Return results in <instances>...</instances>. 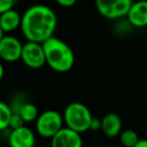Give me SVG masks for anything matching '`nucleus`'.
Masks as SVG:
<instances>
[{"label":"nucleus","mask_w":147,"mask_h":147,"mask_svg":"<svg viewBox=\"0 0 147 147\" xmlns=\"http://www.w3.org/2000/svg\"><path fill=\"white\" fill-rule=\"evenodd\" d=\"M57 25V14L47 5H32L21 14L20 29L26 41L43 43L53 36Z\"/></svg>","instance_id":"obj_1"},{"label":"nucleus","mask_w":147,"mask_h":147,"mask_svg":"<svg viewBox=\"0 0 147 147\" xmlns=\"http://www.w3.org/2000/svg\"><path fill=\"white\" fill-rule=\"evenodd\" d=\"M45 55V63L57 73H67L75 65V53L71 47L63 39L55 37L49 38L42 43Z\"/></svg>","instance_id":"obj_2"},{"label":"nucleus","mask_w":147,"mask_h":147,"mask_svg":"<svg viewBox=\"0 0 147 147\" xmlns=\"http://www.w3.org/2000/svg\"><path fill=\"white\" fill-rule=\"evenodd\" d=\"M63 118L65 127L82 134L90 130L93 115L85 104L73 102L65 107Z\"/></svg>","instance_id":"obj_3"},{"label":"nucleus","mask_w":147,"mask_h":147,"mask_svg":"<svg viewBox=\"0 0 147 147\" xmlns=\"http://www.w3.org/2000/svg\"><path fill=\"white\" fill-rule=\"evenodd\" d=\"M63 115L55 110H47L39 113L35 121V130L39 136L51 139L63 127Z\"/></svg>","instance_id":"obj_4"},{"label":"nucleus","mask_w":147,"mask_h":147,"mask_svg":"<svg viewBox=\"0 0 147 147\" xmlns=\"http://www.w3.org/2000/svg\"><path fill=\"white\" fill-rule=\"evenodd\" d=\"M133 0H95L98 12L104 18L116 20L125 17Z\"/></svg>","instance_id":"obj_5"},{"label":"nucleus","mask_w":147,"mask_h":147,"mask_svg":"<svg viewBox=\"0 0 147 147\" xmlns=\"http://www.w3.org/2000/svg\"><path fill=\"white\" fill-rule=\"evenodd\" d=\"M20 59L26 67L32 69H40L47 65L42 43L34 41H26L23 43Z\"/></svg>","instance_id":"obj_6"},{"label":"nucleus","mask_w":147,"mask_h":147,"mask_svg":"<svg viewBox=\"0 0 147 147\" xmlns=\"http://www.w3.org/2000/svg\"><path fill=\"white\" fill-rule=\"evenodd\" d=\"M23 43L13 35H4L0 40V59L7 63L20 59Z\"/></svg>","instance_id":"obj_7"},{"label":"nucleus","mask_w":147,"mask_h":147,"mask_svg":"<svg viewBox=\"0 0 147 147\" xmlns=\"http://www.w3.org/2000/svg\"><path fill=\"white\" fill-rule=\"evenodd\" d=\"M51 147H83V138L80 133L63 126L51 139Z\"/></svg>","instance_id":"obj_8"},{"label":"nucleus","mask_w":147,"mask_h":147,"mask_svg":"<svg viewBox=\"0 0 147 147\" xmlns=\"http://www.w3.org/2000/svg\"><path fill=\"white\" fill-rule=\"evenodd\" d=\"M35 141L34 132L25 125L11 130L8 136L9 147H34Z\"/></svg>","instance_id":"obj_9"},{"label":"nucleus","mask_w":147,"mask_h":147,"mask_svg":"<svg viewBox=\"0 0 147 147\" xmlns=\"http://www.w3.org/2000/svg\"><path fill=\"white\" fill-rule=\"evenodd\" d=\"M128 23L137 28L147 26V0L133 2L126 15Z\"/></svg>","instance_id":"obj_10"},{"label":"nucleus","mask_w":147,"mask_h":147,"mask_svg":"<svg viewBox=\"0 0 147 147\" xmlns=\"http://www.w3.org/2000/svg\"><path fill=\"white\" fill-rule=\"evenodd\" d=\"M102 132L109 138H114L122 132V120L116 113H108L102 119Z\"/></svg>","instance_id":"obj_11"},{"label":"nucleus","mask_w":147,"mask_h":147,"mask_svg":"<svg viewBox=\"0 0 147 147\" xmlns=\"http://www.w3.org/2000/svg\"><path fill=\"white\" fill-rule=\"evenodd\" d=\"M21 14L14 8L0 15V27L4 33H10L20 28Z\"/></svg>","instance_id":"obj_12"},{"label":"nucleus","mask_w":147,"mask_h":147,"mask_svg":"<svg viewBox=\"0 0 147 147\" xmlns=\"http://www.w3.org/2000/svg\"><path fill=\"white\" fill-rule=\"evenodd\" d=\"M18 114L21 116L24 123H30L36 121L39 115L38 109L34 104L30 102H24L18 111Z\"/></svg>","instance_id":"obj_13"},{"label":"nucleus","mask_w":147,"mask_h":147,"mask_svg":"<svg viewBox=\"0 0 147 147\" xmlns=\"http://www.w3.org/2000/svg\"><path fill=\"white\" fill-rule=\"evenodd\" d=\"M12 110L7 103L0 101V132L9 128Z\"/></svg>","instance_id":"obj_14"},{"label":"nucleus","mask_w":147,"mask_h":147,"mask_svg":"<svg viewBox=\"0 0 147 147\" xmlns=\"http://www.w3.org/2000/svg\"><path fill=\"white\" fill-rule=\"evenodd\" d=\"M119 137H120L121 144L124 147H134L135 144L140 140L137 132L132 129H126L122 131Z\"/></svg>","instance_id":"obj_15"},{"label":"nucleus","mask_w":147,"mask_h":147,"mask_svg":"<svg viewBox=\"0 0 147 147\" xmlns=\"http://www.w3.org/2000/svg\"><path fill=\"white\" fill-rule=\"evenodd\" d=\"M22 126H24V121L22 120L20 115L18 113H12L10 118V122H9V128L11 130H14V129L20 128Z\"/></svg>","instance_id":"obj_16"},{"label":"nucleus","mask_w":147,"mask_h":147,"mask_svg":"<svg viewBox=\"0 0 147 147\" xmlns=\"http://www.w3.org/2000/svg\"><path fill=\"white\" fill-rule=\"evenodd\" d=\"M16 0H0V15L14 8Z\"/></svg>","instance_id":"obj_17"},{"label":"nucleus","mask_w":147,"mask_h":147,"mask_svg":"<svg viewBox=\"0 0 147 147\" xmlns=\"http://www.w3.org/2000/svg\"><path fill=\"white\" fill-rule=\"evenodd\" d=\"M101 128H102V120L99 118L93 117L92 122H91V125H90V130L99 131V130H101Z\"/></svg>","instance_id":"obj_18"},{"label":"nucleus","mask_w":147,"mask_h":147,"mask_svg":"<svg viewBox=\"0 0 147 147\" xmlns=\"http://www.w3.org/2000/svg\"><path fill=\"white\" fill-rule=\"evenodd\" d=\"M55 1L59 5V6L67 8V7L74 6V5L77 3V1H78V0H55Z\"/></svg>","instance_id":"obj_19"},{"label":"nucleus","mask_w":147,"mask_h":147,"mask_svg":"<svg viewBox=\"0 0 147 147\" xmlns=\"http://www.w3.org/2000/svg\"><path fill=\"white\" fill-rule=\"evenodd\" d=\"M134 147H147V139H140Z\"/></svg>","instance_id":"obj_20"},{"label":"nucleus","mask_w":147,"mask_h":147,"mask_svg":"<svg viewBox=\"0 0 147 147\" xmlns=\"http://www.w3.org/2000/svg\"><path fill=\"white\" fill-rule=\"evenodd\" d=\"M3 77H4V67H3L2 63L0 61V81L2 80Z\"/></svg>","instance_id":"obj_21"},{"label":"nucleus","mask_w":147,"mask_h":147,"mask_svg":"<svg viewBox=\"0 0 147 147\" xmlns=\"http://www.w3.org/2000/svg\"><path fill=\"white\" fill-rule=\"evenodd\" d=\"M5 35V33L3 32L2 31V29H1V27H0V40H1V39H2V37L4 36Z\"/></svg>","instance_id":"obj_22"}]
</instances>
